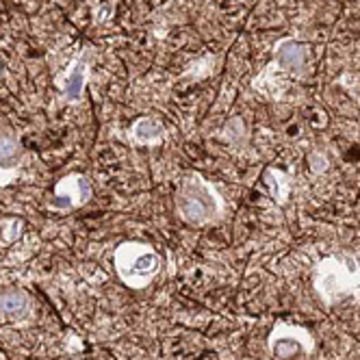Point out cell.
<instances>
[{
	"instance_id": "1",
	"label": "cell",
	"mask_w": 360,
	"mask_h": 360,
	"mask_svg": "<svg viewBox=\"0 0 360 360\" xmlns=\"http://www.w3.org/2000/svg\"><path fill=\"white\" fill-rule=\"evenodd\" d=\"M176 209L187 224L207 226L221 217L224 200L209 180H204L200 174H189L178 185Z\"/></svg>"
},
{
	"instance_id": "2",
	"label": "cell",
	"mask_w": 360,
	"mask_h": 360,
	"mask_svg": "<svg viewBox=\"0 0 360 360\" xmlns=\"http://www.w3.org/2000/svg\"><path fill=\"white\" fill-rule=\"evenodd\" d=\"M113 263L120 280L131 289L148 287L161 271V256L139 241L120 243L113 254Z\"/></svg>"
},
{
	"instance_id": "3",
	"label": "cell",
	"mask_w": 360,
	"mask_h": 360,
	"mask_svg": "<svg viewBox=\"0 0 360 360\" xmlns=\"http://www.w3.org/2000/svg\"><path fill=\"white\" fill-rule=\"evenodd\" d=\"M360 287V269H349L339 259H326L317 265L315 271V289L326 304H334L337 300L356 293Z\"/></svg>"
},
{
	"instance_id": "4",
	"label": "cell",
	"mask_w": 360,
	"mask_h": 360,
	"mask_svg": "<svg viewBox=\"0 0 360 360\" xmlns=\"http://www.w3.org/2000/svg\"><path fill=\"white\" fill-rule=\"evenodd\" d=\"M315 341L311 337V332L297 328V326H289V323H278L274 328V332L269 334V349L278 356V358H291L293 354H302V352H313Z\"/></svg>"
},
{
	"instance_id": "5",
	"label": "cell",
	"mask_w": 360,
	"mask_h": 360,
	"mask_svg": "<svg viewBox=\"0 0 360 360\" xmlns=\"http://www.w3.org/2000/svg\"><path fill=\"white\" fill-rule=\"evenodd\" d=\"M91 198V185L83 174H70L61 178L55 187V209H76L87 204Z\"/></svg>"
},
{
	"instance_id": "6",
	"label": "cell",
	"mask_w": 360,
	"mask_h": 360,
	"mask_svg": "<svg viewBox=\"0 0 360 360\" xmlns=\"http://www.w3.org/2000/svg\"><path fill=\"white\" fill-rule=\"evenodd\" d=\"M91 50L85 48L79 57H74L72 63L68 65V70L61 74V79H57V85L61 89V98L65 102H79L83 91H85V85H87V63H89V57Z\"/></svg>"
},
{
	"instance_id": "7",
	"label": "cell",
	"mask_w": 360,
	"mask_h": 360,
	"mask_svg": "<svg viewBox=\"0 0 360 360\" xmlns=\"http://www.w3.org/2000/svg\"><path fill=\"white\" fill-rule=\"evenodd\" d=\"M306 59V48L295 39H280L274 48V68L280 72H300Z\"/></svg>"
},
{
	"instance_id": "8",
	"label": "cell",
	"mask_w": 360,
	"mask_h": 360,
	"mask_svg": "<svg viewBox=\"0 0 360 360\" xmlns=\"http://www.w3.org/2000/svg\"><path fill=\"white\" fill-rule=\"evenodd\" d=\"M131 139L137 146H157L165 139V126L157 117H139L131 126Z\"/></svg>"
},
{
	"instance_id": "9",
	"label": "cell",
	"mask_w": 360,
	"mask_h": 360,
	"mask_svg": "<svg viewBox=\"0 0 360 360\" xmlns=\"http://www.w3.org/2000/svg\"><path fill=\"white\" fill-rule=\"evenodd\" d=\"M29 308V295L9 289L5 293H0V313L7 315V317H20L27 313Z\"/></svg>"
},
{
	"instance_id": "10",
	"label": "cell",
	"mask_w": 360,
	"mask_h": 360,
	"mask_svg": "<svg viewBox=\"0 0 360 360\" xmlns=\"http://www.w3.org/2000/svg\"><path fill=\"white\" fill-rule=\"evenodd\" d=\"M20 150L18 146V139L9 133H0V161H7V159H13L15 152Z\"/></svg>"
},
{
	"instance_id": "11",
	"label": "cell",
	"mask_w": 360,
	"mask_h": 360,
	"mask_svg": "<svg viewBox=\"0 0 360 360\" xmlns=\"http://www.w3.org/2000/svg\"><path fill=\"white\" fill-rule=\"evenodd\" d=\"M3 239L5 241H13V239H18L20 237V233H22V221L20 219H9L5 226H3Z\"/></svg>"
},
{
	"instance_id": "12",
	"label": "cell",
	"mask_w": 360,
	"mask_h": 360,
	"mask_svg": "<svg viewBox=\"0 0 360 360\" xmlns=\"http://www.w3.org/2000/svg\"><path fill=\"white\" fill-rule=\"evenodd\" d=\"M15 176H18V167H11V169H3V167H0V187L13 183Z\"/></svg>"
}]
</instances>
